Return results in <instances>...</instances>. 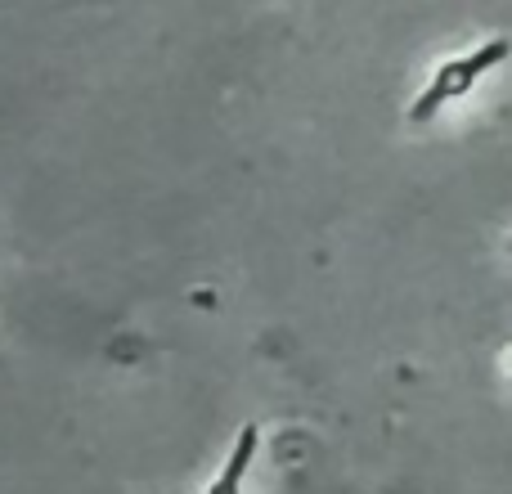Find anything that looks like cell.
<instances>
[{
  "label": "cell",
  "instance_id": "obj_1",
  "mask_svg": "<svg viewBox=\"0 0 512 494\" xmlns=\"http://www.w3.org/2000/svg\"><path fill=\"white\" fill-rule=\"evenodd\" d=\"M508 54V45L504 41H490L486 50H477V54H468V59H454V63H445L441 72L432 77V86L423 90V95L414 99V108H409V117L414 122H427V117H436V108L441 104H450L454 95H463V90L472 86V81L481 77V72H490L499 59Z\"/></svg>",
  "mask_w": 512,
  "mask_h": 494
},
{
  "label": "cell",
  "instance_id": "obj_2",
  "mask_svg": "<svg viewBox=\"0 0 512 494\" xmlns=\"http://www.w3.org/2000/svg\"><path fill=\"white\" fill-rule=\"evenodd\" d=\"M256 450H261V427L248 423L239 432V441H234V450H230V459H225L221 477L212 481V490H207V494H239L243 490V477H248V468H252V459H256Z\"/></svg>",
  "mask_w": 512,
  "mask_h": 494
}]
</instances>
